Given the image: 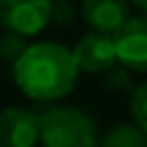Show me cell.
I'll return each mask as SVG.
<instances>
[{
    "label": "cell",
    "mask_w": 147,
    "mask_h": 147,
    "mask_svg": "<svg viewBox=\"0 0 147 147\" xmlns=\"http://www.w3.org/2000/svg\"><path fill=\"white\" fill-rule=\"evenodd\" d=\"M79 66L71 49L57 42H37L12 64V79L27 98L37 103L61 100L76 88Z\"/></svg>",
    "instance_id": "obj_1"
},
{
    "label": "cell",
    "mask_w": 147,
    "mask_h": 147,
    "mask_svg": "<svg viewBox=\"0 0 147 147\" xmlns=\"http://www.w3.org/2000/svg\"><path fill=\"white\" fill-rule=\"evenodd\" d=\"M39 115V142L44 147H98V127L79 108L52 105Z\"/></svg>",
    "instance_id": "obj_2"
},
{
    "label": "cell",
    "mask_w": 147,
    "mask_h": 147,
    "mask_svg": "<svg viewBox=\"0 0 147 147\" xmlns=\"http://www.w3.org/2000/svg\"><path fill=\"white\" fill-rule=\"evenodd\" d=\"M52 20V0H0V25L22 37L39 34Z\"/></svg>",
    "instance_id": "obj_3"
},
{
    "label": "cell",
    "mask_w": 147,
    "mask_h": 147,
    "mask_svg": "<svg viewBox=\"0 0 147 147\" xmlns=\"http://www.w3.org/2000/svg\"><path fill=\"white\" fill-rule=\"evenodd\" d=\"M71 57L79 66V71L86 74H105L108 69L115 66L118 54H115V37L105 32H86L79 42L74 44Z\"/></svg>",
    "instance_id": "obj_4"
},
{
    "label": "cell",
    "mask_w": 147,
    "mask_h": 147,
    "mask_svg": "<svg viewBox=\"0 0 147 147\" xmlns=\"http://www.w3.org/2000/svg\"><path fill=\"white\" fill-rule=\"evenodd\" d=\"M113 37L118 61L130 71L147 74V15H130Z\"/></svg>",
    "instance_id": "obj_5"
},
{
    "label": "cell",
    "mask_w": 147,
    "mask_h": 147,
    "mask_svg": "<svg viewBox=\"0 0 147 147\" xmlns=\"http://www.w3.org/2000/svg\"><path fill=\"white\" fill-rule=\"evenodd\" d=\"M37 142H39V115L34 110H0V147H34Z\"/></svg>",
    "instance_id": "obj_6"
},
{
    "label": "cell",
    "mask_w": 147,
    "mask_h": 147,
    "mask_svg": "<svg viewBox=\"0 0 147 147\" xmlns=\"http://www.w3.org/2000/svg\"><path fill=\"white\" fill-rule=\"evenodd\" d=\"M81 15L91 30L115 34L130 17V0H81Z\"/></svg>",
    "instance_id": "obj_7"
},
{
    "label": "cell",
    "mask_w": 147,
    "mask_h": 147,
    "mask_svg": "<svg viewBox=\"0 0 147 147\" xmlns=\"http://www.w3.org/2000/svg\"><path fill=\"white\" fill-rule=\"evenodd\" d=\"M98 147H147V132L135 123H118L98 140Z\"/></svg>",
    "instance_id": "obj_8"
},
{
    "label": "cell",
    "mask_w": 147,
    "mask_h": 147,
    "mask_svg": "<svg viewBox=\"0 0 147 147\" xmlns=\"http://www.w3.org/2000/svg\"><path fill=\"white\" fill-rule=\"evenodd\" d=\"M30 47V42H27V37L17 34V32H10L5 30L3 34H0V57L5 59V61L15 64L17 59L25 54V49Z\"/></svg>",
    "instance_id": "obj_9"
},
{
    "label": "cell",
    "mask_w": 147,
    "mask_h": 147,
    "mask_svg": "<svg viewBox=\"0 0 147 147\" xmlns=\"http://www.w3.org/2000/svg\"><path fill=\"white\" fill-rule=\"evenodd\" d=\"M130 113H132V123L140 125L147 132V81L132 88V98H130Z\"/></svg>",
    "instance_id": "obj_10"
},
{
    "label": "cell",
    "mask_w": 147,
    "mask_h": 147,
    "mask_svg": "<svg viewBox=\"0 0 147 147\" xmlns=\"http://www.w3.org/2000/svg\"><path fill=\"white\" fill-rule=\"evenodd\" d=\"M103 86L105 88H120V91H130L132 88V81L127 79V74H125V66L123 69H108L105 71V79H103Z\"/></svg>",
    "instance_id": "obj_11"
},
{
    "label": "cell",
    "mask_w": 147,
    "mask_h": 147,
    "mask_svg": "<svg viewBox=\"0 0 147 147\" xmlns=\"http://www.w3.org/2000/svg\"><path fill=\"white\" fill-rule=\"evenodd\" d=\"M52 20H57L59 25H66L69 20H74L71 3H66V0H57V3H52Z\"/></svg>",
    "instance_id": "obj_12"
},
{
    "label": "cell",
    "mask_w": 147,
    "mask_h": 147,
    "mask_svg": "<svg viewBox=\"0 0 147 147\" xmlns=\"http://www.w3.org/2000/svg\"><path fill=\"white\" fill-rule=\"evenodd\" d=\"M130 3L142 12V15H147V0H130Z\"/></svg>",
    "instance_id": "obj_13"
}]
</instances>
